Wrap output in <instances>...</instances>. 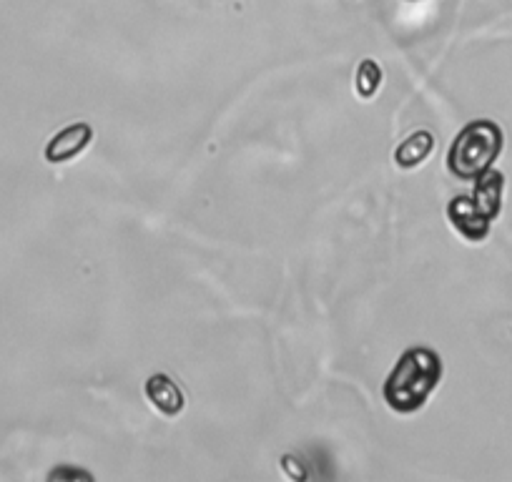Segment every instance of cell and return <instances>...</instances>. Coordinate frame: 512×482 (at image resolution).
Masks as SVG:
<instances>
[{
	"mask_svg": "<svg viewBox=\"0 0 512 482\" xmlns=\"http://www.w3.org/2000/svg\"><path fill=\"white\" fill-rule=\"evenodd\" d=\"M382 83V68L374 61H364L357 71V93L362 98H372Z\"/></svg>",
	"mask_w": 512,
	"mask_h": 482,
	"instance_id": "cell-8",
	"label": "cell"
},
{
	"mask_svg": "<svg viewBox=\"0 0 512 482\" xmlns=\"http://www.w3.org/2000/svg\"><path fill=\"white\" fill-rule=\"evenodd\" d=\"M472 184H475V189H472V199H475V204L480 206L482 214H485L487 219L495 221L497 216L502 214V201H505V186H507L505 174L492 166V169H487L485 174L477 176Z\"/></svg>",
	"mask_w": 512,
	"mask_h": 482,
	"instance_id": "cell-6",
	"label": "cell"
},
{
	"mask_svg": "<svg viewBox=\"0 0 512 482\" xmlns=\"http://www.w3.org/2000/svg\"><path fill=\"white\" fill-rule=\"evenodd\" d=\"M91 141L93 126L88 121H76V124H68L66 129H61L48 141L43 156H46L48 164H68V161L78 159L91 146Z\"/></svg>",
	"mask_w": 512,
	"mask_h": 482,
	"instance_id": "cell-4",
	"label": "cell"
},
{
	"mask_svg": "<svg viewBox=\"0 0 512 482\" xmlns=\"http://www.w3.org/2000/svg\"><path fill=\"white\" fill-rule=\"evenodd\" d=\"M432 151H435V136H432V131H415V134L407 136L395 149V164L400 169H417V166H422L430 159Z\"/></svg>",
	"mask_w": 512,
	"mask_h": 482,
	"instance_id": "cell-7",
	"label": "cell"
},
{
	"mask_svg": "<svg viewBox=\"0 0 512 482\" xmlns=\"http://www.w3.org/2000/svg\"><path fill=\"white\" fill-rule=\"evenodd\" d=\"M144 392H146V397H149L151 405H154L161 415L179 417L181 412H184V407H186L184 392H181V387L176 385L169 375H164V372H156V375H151L149 380H146Z\"/></svg>",
	"mask_w": 512,
	"mask_h": 482,
	"instance_id": "cell-5",
	"label": "cell"
},
{
	"mask_svg": "<svg viewBox=\"0 0 512 482\" xmlns=\"http://www.w3.org/2000/svg\"><path fill=\"white\" fill-rule=\"evenodd\" d=\"M447 219H450L452 229L470 244H480L492 231V221L482 214L472 196H455L447 204Z\"/></svg>",
	"mask_w": 512,
	"mask_h": 482,
	"instance_id": "cell-3",
	"label": "cell"
},
{
	"mask_svg": "<svg viewBox=\"0 0 512 482\" xmlns=\"http://www.w3.org/2000/svg\"><path fill=\"white\" fill-rule=\"evenodd\" d=\"M502 146H505V134L500 126L490 118H477L452 141L450 151H447V169L455 179L475 181L477 176L495 166L497 156L502 154Z\"/></svg>",
	"mask_w": 512,
	"mask_h": 482,
	"instance_id": "cell-2",
	"label": "cell"
},
{
	"mask_svg": "<svg viewBox=\"0 0 512 482\" xmlns=\"http://www.w3.org/2000/svg\"><path fill=\"white\" fill-rule=\"evenodd\" d=\"M442 357L430 347H410L402 352L390 377L384 380L382 397L397 415H415L442 382Z\"/></svg>",
	"mask_w": 512,
	"mask_h": 482,
	"instance_id": "cell-1",
	"label": "cell"
}]
</instances>
